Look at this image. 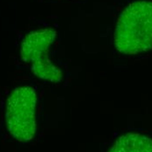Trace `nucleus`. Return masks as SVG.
<instances>
[{
  "label": "nucleus",
  "instance_id": "nucleus-3",
  "mask_svg": "<svg viewBox=\"0 0 152 152\" xmlns=\"http://www.w3.org/2000/svg\"><path fill=\"white\" fill-rule=\"evenodd\" d=\"M57 36L53 28H45L27 34L22 44L20 56L22 61L31 65L35 76L53 83L61 80V71L49 58L48 51Z\"/></svg>",
  "mask_w": 152,
  "mask_h": 152
},
{
  "label": "nucleus",
  "instance_id": "nucleus-1",
  "mask_svg": "<svg viewBox=\"0 0 152 152\" xmlns=\"http://www.w3.org/2000/svg\"><path fill=\"white\" fill-rule=\"evenodd\" d=\"M114 43L124 54L152 49V2L136 1L123 9L115 26Z\"/></svg>",
  "mask_w": 152,
  "mask_h": 152
},
{
  "label": "nucleus",
  "instance_id": "nucleus-4",
  "mask_svg": "<svg viewBox=\"0 0 152 152\" xmlns=\"http://www.w3.org/2000/svg\"><path fill=\"white\" fill-rule=\"evenodd\" d=\"M108 152H152V139L140 134L127 133L116 139Z\"/></svg>",
  "mask_w": 152,
  "mask_h": 152
},
{
  "label": "nucleus",
  "instance_id": "nucleus-2",
  "mask_svg": "<svg viewBox=\"0 0 152 152\" xmlns=\"http://www.w3.org/2000/svg\"><path fill=\"white\" fill-rule=\"evenodd\" d=\"M37 94L33 88H15L7 100L5 120L11 136L18 142L31 141L36 132Z\"/></svg>",
  "mask_w": 152,
  "mask_h": 152
}]
</instances>
